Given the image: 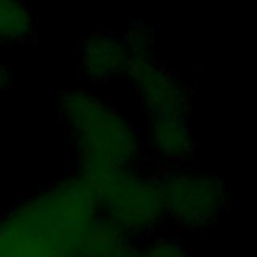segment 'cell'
I'll list each match as a JSON object with an SVG mask.
<instances>
[{"label":"cell","mask_w":257,"mask_h":257,"mask_svg":"<svg viewBox=\"0 0 257 257\" xmlns=\"http://www.w3.org/2000/svg\"><path fill=\"white\" fill-rule=\"evenodd\" d=\"M126 72L139 106L147 118L143 128L145 149L155 161L167 167L185 163L193 149L191 94L177 74L159 64L153 52V34L143 24L133 26L124 36Z\"/></svg>","instance_id":"obj_1"},{"label":"cell","mask_w":257,"mask_h":257,"mask_svg":"<svg viewBox=\"0 0 257 257\" xmlns=\"http://www.w3.org/2000/svg\"><path fill=\"white\" fill-rule=\"evenodd\" d=\"M60 118L84 181L145 165L147 149L143 128L100 92L76 86L60 96Z\"/></svg>","instance_id":"obj_2"},{"label":"cell","mask_w":257,"mask_h":257,"mask_svg":"<svg viewBox=\"0 0 257 257\" xmlns=\"http://www.w3.org/2000/svg\"><path fill=\"white\" fill-rule=\"evenodd\" d=\"M98 215L128 241L159 233L165 223L159 173L137 167L86 181Z\"/></svg>","instance_id":"obj_3"},{"label":"cell","mask_w":257,"mask_h":257,"mask_svg":"<svg viewBox=\"0 0 257 257\" xmlns=\"http://www.w3.org/2000/svg\"><path fill=\"white\" fill-rule=\"evenodd\" d=\"M165 223L179 231H205L229 207L227 189L209 171L181 163L159 173Z\"/></svg>","instance_id":"obj_4"},{"label":"cell","mask_w":257,"mask_h":257,"mask_svg":"<svg viewBox=\"0 0 257 257\" xmlns=\"http://www.w3.org/2000/svg\"><path fill=\"white\" fill-rule=\"evenodd\" d=\"M126 44L122 36L98 32L82 40L78 48V68L94 82H110L126 72Z\"/></svg>","instance_id":"obj_5"},{"label":"cell","mask_w":257,"mask_h":257,"mask_svg":"<svg viewBox=\"0 0 257 257\" xmlns=\"http://www.w3.org/2000/svg\"><path fill=\"white\" fill-rule=\"evenodd\" d=\"M32 28V12L24 0H0V44L28 40Z\"/></svg>","instance_id":"obj_6"},{"label":"cell","mask_w":257,"mask_h":257,"mask_svg":"<svg viewBox=\"0 0 257 257\" xmlns=\"http://www.w3.org/2000/svg\"><path fill=\"white\" fill-rule=\"evenodd\" d=\"M120 257H191V253L181 237L159 231L151 237L131 241Z\"/></svg>","instance_id":"obj_7"},{"label":"cell","mask_w":257,"mask_h":257,"mask_svg":"<svg viewBox=\"0 0 257 257\" xmlns=\"http://www.w3.org/2000/svg\"><path fill=\"white\" fill-rule=\"evenodd\" d=\"M6 84H8V68L0 58V92L6 88Z\"/></svg>","instance_id":"obj_8"}]
</instances>
